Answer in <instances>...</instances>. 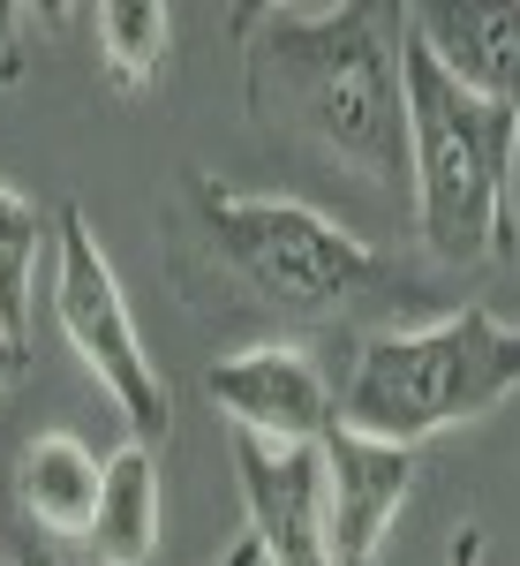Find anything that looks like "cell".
Returning a JSON list of instances; mask_svg holds the SVG:
<instances>
[{
	"label": "cell",
	"mask_w": 520,
	"mask_h": 566,
	"mask_svg": "<svg viewBox=\"0 0 520 566\" xmlns=\"http://www.w3.org/2000/svg\"><path fill=\"white\" fill-rule=\"evenodd\" d=\"M53 325L76 348V363L98 378V392L121 408L129 438L159 453L173 438V392L136 333V310L114 280V258L98 250V227L84 219V205L53 212Z\"/></svg>",
	"instance_id": "5b68a950"
},
{
	"label": "cell",
	"mask_w": 520,
	"mask_h": 566,
	"mask_svg": "<svg viewBox=\"0 0 520 566\" xmlns=\"http://www.w3.org/2000/svg\"><path fill=\"white\" fill-rule=\"evenodd\" d=\"M23 370H31V348L0 333V392H15V386H23Z\"/></svg>",
	"instance_id": "9a60e30c"
},
{
	"label": "cell",
	"mask_w": 520,
	"mask_h": 566,
	"mask_svg": "<svg viewBox=\"0 0 520 566\" xmlns=\"http://www.w3.org/2000/svg\"><path fill=\"white\" fill-rule=\"evenodd\" d=\"M23 76H31V8L0 0V84H23Z\"/></svg>",
	"instance_id": "4fadbf2b"
},
{
	"label": "cell",
	"mask_w": 520,
	"mask_h": 566,
	"mask_svg": "<svg viewBox=\"0 0 520 566\" xmlns=\"http://www.w3.org/2000/svg\"><path fill=\"white\" fill-rule=\"evenodd\" d=\"M91 39H98V76L121 98H144V91L167 84L173 8H159V0H106V8H91Z\"/></svg>",
	"instance_id": "8fae6325"
},
{
	"label": "cell",
	"mask_w": 520,
	"mask_h": 566,
	"mask_svg": "<svg viewBox=\"0 0 520 566\" xmlns=\"http://www.w3.org/2000/svg\"><path fill=\"white\" fill-rule=\"evenodd\" d=\"M234 39H242V98L264 136L303 144L378 189L407 175V84L392 8L250 0L234 8Z\"/></svg>",
	"instance_id": "7a4b0ae2"
},
{
	"label": "cell",
	"mask_w": 520,
	"mask_h": 566,
	"mask_svg": "<svg viewBox=\"0 0 520 566\" xmlns=\"http://www.w3.org/2000/svg\"><path fill=\"white\" fill-rule=\"evenodd\" d=\"M167 280L219 333L332 325L400 287L385 250L287 197H242L212 175L167 189Z\"/></svg>",
	"instance_id": "6da1fadb"
},
{
	"label": "cell",
	"mask_w": 520,
	"mask_h": 566,
	"mask_svg": "<svg viewBox=\"0 0 520 566\" xmlns=\"http://www.w3.org/2000/svg\"><path fill=\"white\" fill-rule=\"evenodd\" d=\"M407 181L415 227L437 264H482L520 250V106L460 84L431 45L407 31Z\"/></svg>",
	"instance_id": "3957f363"
},
{
	"label": "cell",
	"mask_w": 520,
	"mask_h": 566,
	"mask_svg": "<svg viewBox=\"0 0 520 566\" xmlns=\"http://www.w3.org/2000/svg\"><path fill=\"white\" fill-rule=\"evenodd\" d=\"M506 392H520V325L468 303L415 333H370L347 363L340 423L415 453L423 438L490 416Z\"/></svg>",
	"instance_id": "277c9868"
},
{
	"label": "cell",
	"mask_w": 520,
	"mask_h": 566,
	"mask_svg": "<svg viewBox=\"0 0 520 566\" xmlns=\"http://www.w3.org/2000/svg\"><path fill=\"white\" fill-rule=\"evenodd\" d=\"M234 476H242L250 544L264 552V566H332L317 446H264L234 431Z\"/></svg>",
	"instance_id": "ba28073f"
},
{
	"label": "cell",
	"mask_w": 520,
	"mask_h": 566,
	"mask_svg": "<svg viewBox=\"0 0 520 566\" xmlns=\"http://www.w3.org/2000/svg\"><path fill=\"white\" fill-rule=\"evenodd\" d=\"M45 242H53L45 212L0 181V333L8 340H31V280H39Z\"/></svg>",
	"instance_id": "7c38bea8"
},
{
	"label": "cell",
	"mask_w": 520,
	"mask_h": 566,
	"mask_svg": "<svg viewBox=\"0 0 520 566\" xmlns=\"http://www.w3.org/2000/svg\"><path fill=\"white\" fill-rule=\"evenodd\" d=\"M219 566H264V552H257V544H250V536H242V544H234V552H226V559H219Z\"/></svg>",
	"instance_id": "e0dca14e"
},
{
	"label": "cell",
	"mask_w": 520,
	"mask_h": 566,
	"mask_svg": "<svg viewBox=\"0 0 520 566\" xmlns=\"http://www.w3.org/2000/svg\"><path fill=\"white\" fill-rule=\"evenodd\" d=\"M204 392L226 408V423L264 446H325L340 423V392L325 386V370L287 340H257L242 355H219L204 370Z\"/></svg>",
	"instance_id": "8992f818"
},
{
	"label": "cell",
	"mask_w": 520,
	"mask_h": 566,
	"mask_svg": "<svg viewBox=\"0 0 520 566\" xmlns=\"http://www.w3.org/2000/svg\"><path fill=\"white\" fill-rule=\"evenodd\" d=\"M91 552H98V566H151V552H159V453L136 438L121 453H106Z\"/></svg>",
	"instance_id": "30bf717a"
},
{
	"label": "cell",
	"mask_w": 520,
	"mask_h": 566,
	"mask_svg": "<svg viewBox=\"0 0 520 566\" xmlns=\"http://www.w3.org/2000/svg\"><path fill=\"white\" fill-rule=\"evenodd\" d=\"M8 566H76V559H61V552H53V536H31V544H23Z\"/></svg>",
	"instance_id": "2e32d148"
},
{
	"label": "cell",
	"mask_w": 520,
	"mask_h": 566,
	"mask_svg": "<svg viewBox=\"0 0 520 566\" xmlns=\"http://www.w3.org/2000/svg\"><path fill=\"white\" fill-rule=\"evenodd\" d=\"M98 491H106V461L76 431H39L15 453V506L31 514V536H91Z\"/></svg>",
	"instance_id": "9c48e42d"
},
{
	"label": "cell",
	"mask_w": 520,
	"mask_h": 566,
	"mask_svg": "<svg viewBox=\"0 0 520 566\" xmlns=\"http://www.w3.org/2000/svg\"><path fill=\"white\" fill-rule=\"evenodd\" d=\"M445 566H482V528H476V522L453 528V544H445Z\"/></svg>",
	"instance_id": "5bb4252c"
},
{
	"label": "cell",
	"mask_w": 520,
	"mask_h": 566,
	"mask_svg": "<svg viewBox=\"0 0 520 566\" xmlns=\"http://www.w3.org/2000/svg\"><path fill=\"white\" fill-rule=\"evenodd\" d=\"M415 453L385 446V438H362L332 423L317 446V476H325V536H332V566H378L385 559V536L400 522V506L415 499Z\"/></svg>",
	"instance_id": "52a82bcc"
},
{
	"label": "cell",
	"mask_w": 520,
	"mask_h": 566,
	"mask_svg": "<svg viewBox=\"0 0 520 566\" xmlns=\"http://www.w3.org/2000/svg\"><path fill=\"white\" fill-rule=\"evenodd\" d=\"M0 566H8V559H0Z\"/></svg>",
	"instance_id": "ac0fdd59"
}]
</instances>
